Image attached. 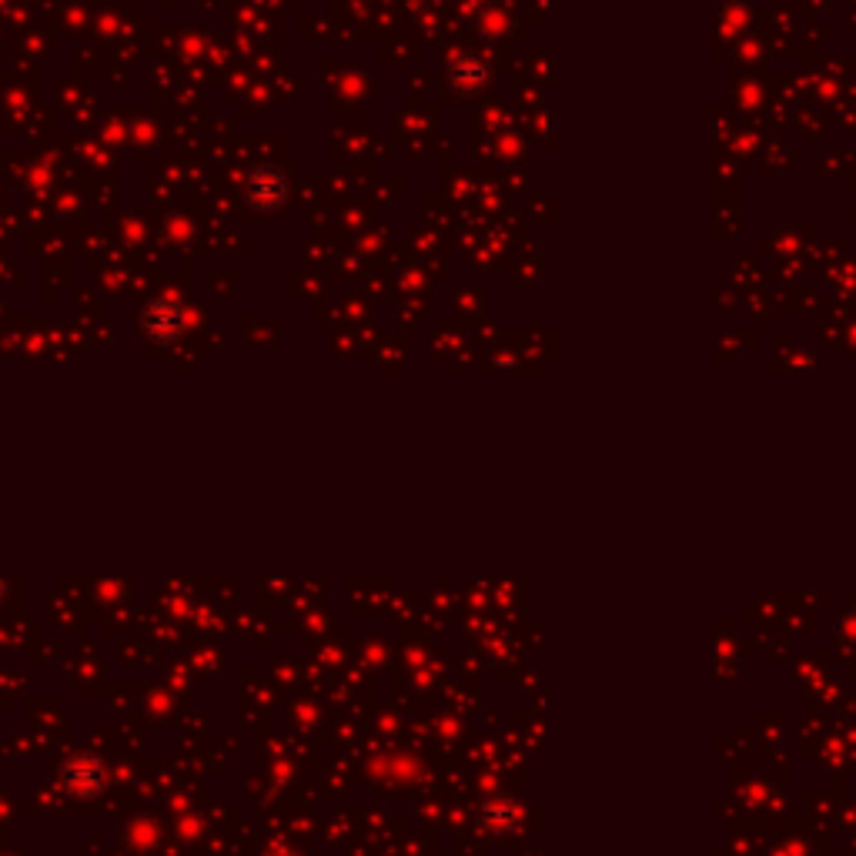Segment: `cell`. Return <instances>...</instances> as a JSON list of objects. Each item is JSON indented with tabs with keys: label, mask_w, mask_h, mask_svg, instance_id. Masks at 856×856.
Wrapping results in <instances>:
<instances>
[{
	"label": "cell",
	"mask_w": 856,
	"mask_h": 856,
	"mask_svg": "<svg viewBox=\"0 0 856 856\" xmlns=\"http://www.w3.org/2000/svg\"><path fill=\"white\" fill-rule=\"evenodd\" d=\"M452 77H456L459 84H466V80H472V77H475V80L482 84V80H485V71H482V67H479L475 61H462V64H459V67L452 71Z\"/></svg>",
	"instance_id": "cell-1"
}]
</instances>
